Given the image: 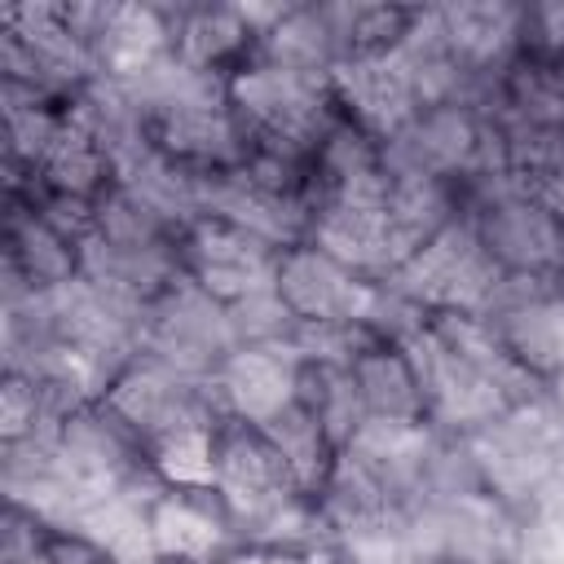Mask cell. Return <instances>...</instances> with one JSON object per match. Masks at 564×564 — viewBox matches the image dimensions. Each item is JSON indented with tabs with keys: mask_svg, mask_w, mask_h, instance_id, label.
<instances>
[{
	"mask_svg": "<svg viewBox=\"0 0 564 564\" xmlns=\"http://www.w3.org/2000/svg\"><path fill=\"white\" fill-rule=\"evenodd\" d=\"M229 106L251 154H278L295 163H313L322 137L339 119L326 75L291 70L264 57H251L238 75H229Z\"/></svg>",
	"mask_w": 564,
	"mask_h": 564,
	"instance_id": "6da1fadb",
	"label": "cell"
},
{
	"mask_svg": "<svg viewBox=\"0 0 564 564\" xmlns=\"http://www.w3.org/2000/svg\"><path fill=\"white\" fill-rule=\"evenodd\" d=\"M463 220L502 273L564 278V220L524 181L494 172L463 185Z\"/></svg>",
	"mask_w": 564,
	"mask_h": 564,
	"instance_id": "7a4b0ae2",
	"label": "cell"
},
{
	"mask_svg": "<svg viewBox=\"0 0 564 564\" xmlns=\"http://www.w3.org/2000/svg\"><path fill=\"white\" fill-rule=\"evenodd\" d=\"M480 485L516 511H529L555 467L564 463V410L551 388L524 405H511L502 419L467 436Z\"/></svg>",
	"mask_w": 564,
	"mask_h": 564,
	"instance_id": "3957f363",
	"label": "cell"
},
{
	"mask_svg": "<svg viewBox=\"0 0 564 564\" xmlns=\"http://www.w3.org/2000/svg\"><path fill=\"white\" fill-rule=\"evenodd\" d=\"M93 79H101V70L88 44L70 31L62 0L0 9V84H18L53 106H70Z\"/></svg>",
	"mask_w": 564,
	"mask_h": 564,
	"instance_id": "277c9868",
	"label": "cell"
},
{
	"mask_svg": "<svg viewBox=\"0 0 564 564\" xmlns=\"http://www.w3.org/2000/svg\"><path fill=\"white\" fill-rule=\"evenodd\" d=\"M383 163L392 176H432L449 185H471L502 172V145L480 106H432L419 110L401 132L383 141Z\"/></svg>",
	"mask_w": 564,
	"mask_h": 564,
	"instance_id": "5b68a950",
	"label": "cell"
},
{
	"mask_svg": "<svg viewBox=\"0 0 564 564\" xmlns=\"http://www.w3.org/2000/svg\"><path fill=\"white\" fill-rule=\"evenodd\" d=\"M101 401H110L123 414V423L145 441L150 454L163 445L189 441V436H207L225 419L212 379L181 375L145 352L110 383Z\"/></svg>",
	"mask_w": 564,
	"mask_h": 564,
	"instance_id": "8992f818",
	"label": "cell"
},
{
	"mask_svg": "<svg viewBox=\"0 0 564 564\" xmlns=\"http://www.w3.org/2000/svg\"><path fill=\"white\" fill-rule=\"evenodd\" d=\"M410 524L423 564H520L524 551V511L489 489L419 502L410 507Z\"/></svg>",
	"mask_w": 564,
	"mask_h": 564,
	"instance_id": "52a82bcc",
	"label": "cell"
},
{
	"mask_svg": "<svg viewBox=\"0 0 564 564\" xmlns=\"http://www.w3.org/2000/svg\"><path fill=\"white\" fill-rule=\"evenodd\" d=\"M238 348V330L229 317V304L212 300L203 286H194L189 278H176L150 308L141 322V352L194 375V379H212L229 352Z\"/></svg>",
	"mask_w": 564,
	"mask_h": 564,
	"instance_id": "ba28073f",
	"label": "cell"
},
{
	"mask_svg": "<svg viewBox=\"0 0 564 564\" xmlns=\"http://www.w3.org/2000/svg\"><path fill=\"white\" fill-rule=\"evenodd\" d=\"M388 282L401 286L410 300H419L432 317L436 313H476L480 317L489 295L502 282V269L480 247L476 229L458 216L445 234H436L423 251H414Z\"/></svg>",
	"mask_w": 564,
	"mask_h": 564,
	"instance_id": "9c48e42d",
	"label": "cell"
},
{
	"mask_svg": "<svg viewBox=\"0 0 564 564\" xmlns=\"http://www.w3.org/2000/svg\"><path fill=\"white\" fill-rule=\"evenodd\" d=\"M480 322L538 383L564 379V278L502 273Z\"/></svg>",
	"mask_w": 564,
	"mask_h": 564,
	"instance_id": "30bf717a",
	"label": "cell"
},
{
	"mask_svg": "<svg viewBox=\"0 0 564 564\" xmlns=\"http://www.w3.org/2000/svg\"><path fill=\"white\" fill-rule=\"evenodd\" d=\"M405 357L414 366V379H419V392H423V419L427 427L436 432H449V436H471L480 427H489L494 419H502L511 410V401L467 361L458 357L436 330L432 322L410 335L405 344Z\"/></svg>",
	"mask_w": 564,
	"mask_h": 564,
	"instance_id": "8fae6325",
	"label": "cell"
},
{
	"mask_svg": "<svg viewBox=\"0 0 564 564\" xmlns=\"http://www.w3.org/2000/svg\"><path fill=\"white\" fill-rule=\"evenodd\" d=\"M70 31L88 44L101 79H137L163 57H172V4L128 0V4H84L62 0Z\"/></svg>",
	"mask_w": 564,
	"mask_h": 564,
	"instance_id": "7c38bea8",
	"label": "cell"
},
{
	"mask_svg": "<svg viewBox=\"0 0 564 564\" xmlns=\"http://www.w3.org/2000/svg\"><path fill=\"white\" fill-rule=\"evenodd\" d=\"M176 251H181V278H189L220 304H238L278 286L282 251L229 220L198 216L194 225L181 229Z\"/></svg>",
	"mask_w": 564,
	"mask_h": 564,
	"instance_id": "4fadbf2b",
	"label": "cell"
},
{
	"mask_svg": "<svg viewBox=\"0 0 564 564\" xmlns=\"http://www.w3.org/2000/svg\"><path fill=\"white\" fill-rule=\"evenodd\" d=\"M441 40L458 70L476 88V106H485L498 79L524 53V4L507 0H463V4H432Z\"/></svg>",
	"mask_w": 564,
	"mask_h": 564,
	"instance_id": "5bb4252c",
	"label": "cell"
},
{
	"mask_svg": "<svg viewBox=\"0 0 564 564\" xmlns=\"http://www.w3.org/2000/svg\"><path fill=\"white\" fill-rule=\"evenodd\" d=\"M330 93H335L339 115L352 119L375 141H388L392 132H401L423 110L405 48H392L379 57H352V62L335 66Z\"/></svg>",
	"mask_w": 564,
	"mask_h": 564,
	"instance_id": "9a60e30c",
	"label": "cell"
},
{
	"mask_svg": "<svg viewBox=\"0 0 564 564\" xmlns=\"http://www.w3.org/2000/svg\"><path fill=\"white\" fill-rule=\"evenodd\" d=\"M375 286L379 282L361 278L357 269L339 264L313 242L282 251V264H278V295L295 313V322H361L366 326Z\"/></svg>",
	"mask_w": 564,
	"mask_h": 564,
	"instance_id": "2e32d148",
	"label": "cell"
},
{
	"mask_svg": "<svg viewBox=\"0 0 564 564\" xmlns=\"http://www.w3.org/2000/svg\"><path fill=\"white\" fill-rule=\"evenodd\" d=\"M300 370L304 361L295 357L291 344H238L229 361L212 375V388L225 414L264 427L286 405H295Z\"/></svg>",
	"mask_w": 564,
	"mask_h": 564,
	"instance_id": "e0dca14e",
	"label": "cell"
},
{
	"mask_svg": "<svg viewBox=\"0 0 564 564\" xmlns=\"http://www.w3.org/2000/svg\"><path fill=\"white\" fill-rule=\"evenodd\" d=\"M203 216L229 220V225L264 238L278 251H291V247L308 242V229H313V207L304 198L282 194V189L256 181L247 167L225 172V176H207Z\"/></svg>",
	"mask_w": 564,
	"mask_h": 564,
	"instance_id": "ac0fdd59",
	"label": "cell"
},
{
	"mask_svg": "<svg viewBox=\"0 0 564 564\" xmlns=\"http://www.w3.org/2000/svg\"><path fill=\"white\" fill-rule=\"evenodd\" d=\"M150 538L159 560H225L238 551L234 524L212 489L163 485L150 502Z\"/></svg>",
	"mask_w": 564,
	"mask_h": 564,
	"instance_id": "d6986e66",
	"label": "cell"
},
{
	"mask_svg": "<svg viewBox=\"0 0 564 564\" xmlns=\"http://www.w3.org/2000/svg\"><path fill=\"white\" fill-rule=\"evenodd\" d=\"M31 185L48 189V194L101 203L115 189V159L101 150V141L70 110H62V123H57L53 141L44 145L40 163L31 167V176H4V198L26 194Z\"/></svg>",
	"mask_w": 564,
	"mask_h": 564,
	"instance_id": "ffe728a7",
	"label": "cell"
},
{
	"mask_svg": "<svg viewBox=\"0 0 564 564\" xmlns=\"http://www.w3.org/2000/svg\"><path fill=\"white\" fill-rule=\"evenodd\" d=\"M172 53L207 75H238L256 48H260V35L256 26L247 22L242 4H212V0H185V4H172Z\"/></svg>",
	"mask_w": 564,
	"mask_h": 564,
	"instance_id": "44dd1931",
	"label": "cell"
},
{
	"mask_svg": "<svg viewBox=\"0 0 564 564\" xmlns=\"http://www.w3.org/2000/svg\"><path fill=\"white\" fill-rule=\"evenodd\" d=\"M458 216H463V189L458 185L432 181V176H392L388 172L383 225H388V247H392V264L397 269L414 251H423L436 234H445Z\"/></svg>",
	"mask_w": 564,
	"mask_h": 564,
	"instance_id": "7402d4cb",
	"label": "cell"
},
{
	"mask_svg": "<svg viewBox=\"0 0 564 564\" xmlns=\"http://www.w3.org/2000/svg\"><path fill=\"white\" fill-rule=\"evenodd\" d=\"M4 269H13L35 291H57L79 278V247L31 203L4 198Z\"/></svg>",
	"mask_w": 564,
	"mask_h": 564,
	"instance_id": "603a6c76",
	"label": "cell"
},
{
	"mask_svg": "<svg viewBox=\"0 0 564 564\" xmlns=\"http://www.w3.org/2000/svg\"><path fill=\"white\" fill-rule=\"evenodd\" d=\"M357 388H361V405L366 419H383V423H427L423 419V392L414 379V366L405 357L401 344H383L375 339L357 361H352Z\"/></svg>",
	"mask_w": 564,
	"mask_h": 564,
	"instance_id": "cb8c5ba5",
	"label": "cell"
},
{
	"mask_svg": "<svg viewBox=\"0 0 564 564\" xmlns=\"http://www.w3.org/2000/svg\"><path fill=\"white\" fill-rule=\"evenodd\" d=\"M256 57L291 66V70H308V75H335L339 57V40L335 26L326 18V4H286L282 18L264 31Z\"/></svg>",
	"mask_w": 564,
	"mask_h": 564,
	"instance_id": "d4e9b609",
	"label": "cell"
},
{
	"mask_svg": "<svg viewBox=\"0 0 564 564\" xmlns=\"http://www.w3.org/2000/svg\"><path fill=\"white\" fill-rule=\"evenodd\" d=\"M419 9L423 4H352V0H344V4H326V18L335 26L339 57L352 62V57H379V53L401 48L419 22Z\"/></svg>",
	"mask_w": 564,
	"mask_h": 564,
	"instance_id": "484cf974",
	"label": "cell"
},
{
	"mask_svg": "<svg viewBox=\"0 0 564 564\" xmlns=\"http://www.w3.org/2000/svg\"><path fill=\"white\" fill-rule=\"evenodd\" d=\"M300 405L322 423V432L330 436L335 449H344L370 423L352 366H304L300 370Z\"/></svg>",
	"mask_w": 564,
	"mask_h": 564,
	"instance_id": "4316f807",
	"label": "cell"
},
{
	"mask_svg": "<svg viewBox=\"0 0 564 564\" xmlns=\"http://www.w3.org/2000/svg\"><path fill=\"white\" fill-rule=\"evenodd\" d=\"M264 436H269V441L278 445V454L286 458L295 485L317 502V494H322V485H326V476H330L339 449L330 445V436L322 432V423L300 405V397H295V405H286L278 419L264 423Z\"/></svg>",
	"mask_w": 564,
	"mask_h": 564,
	"instance_id": "83f0119b",
	"label": "cell"
},
{
	"mask_svg": "<svg viewBox=\"0 0 564 564\" xmlns=\"http://www.w3.org/2000/svg\"><path fill=\"white\" fill-rule=\"evenodd\" d=\"M229 317H234L238 344H291V335H295V313L282 304L278 286L229 304Z\"/></svg>",
	"mask_w": 564,
	"mask_h": 564,
	"instance_id": "f1b7e54d",
	"label": "cell"
},
{
	"mask_svg": "<svg viewBox=\"0 0 564 564\" xmlns=\"http://www.w3.org/2000/svg\"><path fill=\"white\" fill-rule=\"evenodd\" d=\"M524 53L542 62H564V0L524 4Z\"/></svg>",
	"mask_w": 564,
	"mask_h": 564,
	"instance_id": "f546056e",
	"label": "cell"
},
{
	"mask_svg": "<svg viewBox=\"0 0 564 564\" xmlns=\"http://www.w3.org/2000/svg\"><path fill=\"white\" fill-rule=\"evenodd\" d=\"M53 564H119L115 551L93 542L88 533H57L53 529Z\"/></svg>",
	"mask_w": 564,
	"mask_h": 564,
	"instance_id": "4dcf8cb0",
	"label": "cell"
},
{
	"mask_svg": "<svg viewBox=\"0 0 564 564\" xmlns=\"http://www.w3.org/2000/svg\"><path fill=\"white\" fill-rule=\"evenodd\" d=\"M529 189H533V194H538V198H542V203L564 220V163H560L555 172H546L542 181H533Z\"/></svg>",
	"mask_w": 564,
	"mask_h": 564,
	"instance_id": "1f68e13d",
	"label": "cell"
},
{
	"mask_svg": "<svg viewBox=\"0 0 564 564\" xmlns=\"http://www.w3.org/2000/svg\"><path fill=\"white\" fill-rule=\"evenodd\" d=\"M154 564H225V560H189V555H181V560H154Z\"/></svg>",
	"mask_w": 564,
	"mask_h": 564,
	"instance_id": "d6a6232c",
	"label": "cell"
},
{
	"mask_svg": "<svg viewBox=\"0 0 564 564\" xmlns=\"http://www.w3.org/2000/svg\"><path fill=\"white\" fill-rule=\"evenodd\" d=\"M551 397H555V401H560V410H564V379H555V383H551Z\"/></svg>",
	"mask_w": 564,
	"mask_h": 564,
	"instance_id": "836d02e7",
	"label": "cell"
}]
</instances>
